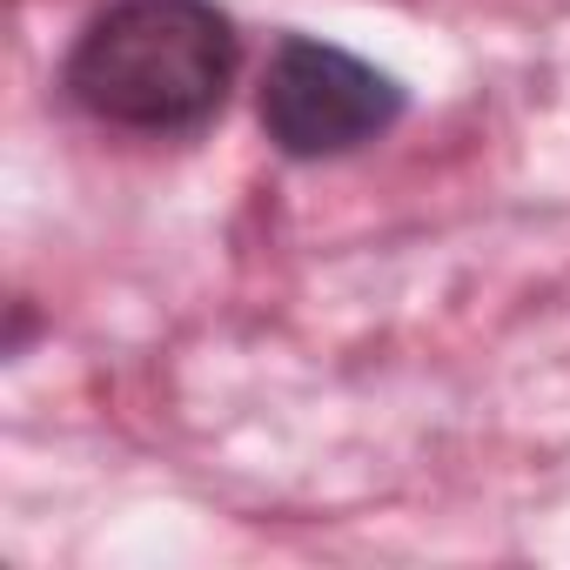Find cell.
<instances>
[{
	"instance_id": "obj_1",
	"label": "cell",
	"mask_w": 570,
	"mask_h": 570,
	"mask_svg": "<svg viewBox=\"0 0 570 570\" xmlns=\"http://www.w3.org/2000/svg\"><path fill=\"white\" fill-rule=\"evenodd\" d=\"M235 68L242 35L215 0H108L61 61V95L121 135H202Z\"/></svg>"
},
{
	"instance_id": "obj_2",
	"label": "cell",
	"mask_w": 570,
	"mask_h": 570,
	"mask_svg": "<svg viewBox=\"0 0 570 570\" xmlns=\"http://www.w3.org/2000/svg\"><path fill=\"white\" fill-rule=\"evenodd\" d=\"M410 95L390 68L316 41V35H282L268 68H262V135L289 155V161H336L370 141H383L403 121Z\"/></svg>"
}]
</instances>
